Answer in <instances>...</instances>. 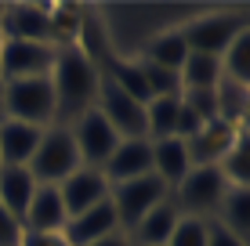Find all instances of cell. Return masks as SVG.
Listing matches in <instances>:
<instances>
[{
  "label": "cell",
  "mask_w": 250,
  "mask_h": 246,
  "mask_svg": "<svg viewBox=\"0 0 250 246\" xmlns=\"http://www.w3.org/2000/svg\"><path fill=\"white\" fill-rule=\"evenodd\" d=\"M51 87H55V123L69 127L76 116L94 109L98 98V62L80 44H62L51 65Z\"/></svg>",
  "instance_id": "1"
},
{
  "label": "cell",
  "mask_w": 250,
  "mask_h": 246,
  "mask_svg": "<svg viewBox=\"0 0 250 246\" xmlns=\"http://www.w3.org/2000/svg\"><path fill=\"white\" fill-rule=\"evenodd\" d=\"M0 120H19L33 127H55V87L51 76L7 80L0 98Z\"/></svg>",
  "instance_id": "2"
},
{
  "label": "cell",
  "mask_w": 250,
  "mask_h": 246,
  "mask_svg": "<svg viewBox=\"0 0 250 246\" xmlns=\"http://www.w3.org/2000/svg\"><path fill=\"white\" fill-rule=\"evenodd\" d=\"M178 33H182L185 47L192 51V55L221 58L232 40H236L239 33H247V15L243 11H207L200 19L178 25Z\"/></svg>",
  "instance_id": "3"
},
{
  "label": "cell",
  "mask_w": 250,
  "mask_h": 246,
  "mask_svg": "<svg viewBox=\"0 0 250 246\" xmlns=\"http://www.w3.org/2000/svg\"><path fill=\"white\" fill-rule=\"evenodd\" d=\"M76 167H80V156H76L69 127H62V123L47 127L44 138H40V145H37V152H33V159H29L33 181L37 185H62Z\"/></svg>",
  "instance_id": "4"
},
{
  "label": "cell",
  "mask_w": 250,
  "mask_h": 246,
  "mask_svg": "<svg viewBox=\"0 0 250 246\" xmlns=\"http://www.w3.org/2000/svg\"><path fill=\"white\" fill-rule=\"evenodd\" d=\"M225 177L218 167H192L182 181L170 189V203L178 207V214L185 217H207L210 221L214 210H218L221 196H225Z\"/></svg>",
  "instance_id": "5"
},
{
  "label": "cell",
  "mask_w": 250,
  "mask_h": 246,
  "mask_svg": "<svg viewBox=\"0 0 250 246\" xmlns=\"http://www.w3.org/2000/svg\"><path fill=\"white\" fill-rule=\"evenodd\" d=\"M170 196V189L160 181L156 174H145V177H134V181H120L109 189V203H113L116 210V221L124 232H131V228L142 221L145 214H149L156 203H163Z\"/></svg>",
  "instance_id": "6"
},
{
  "label": "cell",
  "mask_w": 250,
  "mask_h": 246,
  "mask_svg": "<svg viewBox=\"0 0 250 246\" xmlns=\"http://www.w3.org/2000/svg\"><path fill=\"white\" fill-rule=\"evenodd\" d=\"M69 134H73L80 167H94V170H102L105 159L113 156V149L124 141L113 127H109V120L98 113V109H87L83 116H76V120L69 123Z\"/></svg>",
  "instance_id": "7"
},
{
  "label": "cell",
  "mask_w": 250,
  "mask_h": 246,
  "mask_svg": "<svg viewBox=\"0 0 250 246\" xmlns=\"http://www.w3.org/2000/svg\"><path fill=\"white\" fill-rule=\"evenodd\" d=\"M94 109L109 120V127H113L120 138H145V105L134 101L127 91H120L102 69H98V98H94Z\"/></svg>",
  "instance_id": "8"
},
{
  "label": "cell",
  "mask_w": 250,
  "mask_h": 246,
  "mask_svg": "<svg viewBox=\"0 0 250 246\" xmlns=\"http://www.w3.org/2000/svg\"><path fill=\"white\" fill-rule=\"evenodd\" d=\"M58 44H29V40H4L0 44V80H25L47 76L55 65Z\"/></svg>",
  "instance_id": "9"
},
{
  "label": "cell",
  "mask_w": 250,
  "mask_h": 246,
  "mask_svg": "<svg viewBox=\"0 0 250 246\" xmlns=\"http://www.w3.org/2000/svg\"><path fill=\"white\" fill-rule=\"evenodd\" d=\"M55 189H58V196H62V207H65L69 217L83 214V210H91V207H98V203L109 199V181H105V174L94 170V167H76Z\"/></svg>",
  "instance_id": "10"
},
{
  "label": "cell",
  "mask_w": 250,
  "mask_h": 246,
  "mask_svg": "<svg viewBox=\"0 0 250 246\" xmlns=\"http://www.w3.org/2000/svg\"><path fill=\"white\" fill-rule=\"evenodd\" d=\"M102 174H105L109 189L120 181H134V177L152 174V141L149 138H124L113 149V156L105 159Z\"/></svg>",
  "instance_id": "11"
},
{
  "label": "cell",
  "mask_w": 250,
  "mask_h": 246,
  "mask_svg": "<svg viewBox=\"0 0 250 246\" xmlns=\"http://www.w3.org/2000/svg\"><path fill=\"white\" fill-rule=\"evenodd\" d=\"M113 232H124L116 221V210H113V203H98V207H91V210H83V214H73L65 221L62 228V239L69 246H91V243H98V239H105V235H113Z\"/></svg>",
  "instance_id": "12"
},
{
  "label": "cell",
  "mask_w": 250,
  "mask_h": 246,
  "mask_svg": "<svg viewBox=\"0 0 250 246\" xmlns=\"http://www.w3.org/2000/svg\"><path fill=\"white\" fill-rule=\"evenodd\" d=\"M69 221L62 196H58L55 185H37L29 207L22 214V232H44V235H62V228Z\"/></svg>",
  "instance_id": "13"
},
{
  "label": "cell",
  "mask_w": 250,
  "mask_h": 246,
  "mask_svg": "<svg viewBox=\"0 0 250 246\" xmlns=\"http://www.w3.org/2000/svg\"><path fill=\"white\" fill-rule=\"evenodd\" d=\"M4 40H29V44H55L51 40V15L37 4H4Z\"/></svg>",
  "instance_id": "14"
},
{
  "label": "cell",
  "mask_w": 250,
  "mask_h": 246,
  "mask_svg": "<svg viewBox=\"0 0 250 246\" xmlns=\"http://www.w3.org/2000/svg\"><path fill=\"white\" fill-rule=\"evenodd\" d=\"M239 131H243V127H229V123H221V120L203 123V131L196 134V138L185 141L188 163H192V167H218V159L232 149V141L239 138Z\"/></svg>",
  "instance_id": "15"
},
{
  "label": "cell",
  "mask_w": 250,
  "mask_h": 246,
  "mask_svg": "<svg viewBox=\"0 0 250 246\" xmlns=\"http://www.w3.org/2000/svg\"><path fill=\"white\" fill-rule=\"evenodd\" d=\"M47 127H33L19 120H0V167H29L33 152Z\"/></svg>",
  "instance_id": "16"
},
{
  "label": "cell",
  "mask_w": 250,
  "mask_h": 246,
  "mask_svg": "<svg viewBox=\"0 0 250 246\" xmlns=\"http://www.w3.org/2000/svg\"><path fill=\"white\" fill-rule=\"evenodd\" d=\"M178 207L170 203V196L156 203V207L149 210V214L138 221L131 232H127V239H131V246H167L170 239V232H174V225H178Z\"/></svg>",
  "instance_id": "17"
},
{
  "label": "cell",
  "mask_w": 250,
  "mask_h": 246,
  "mask_svg": "<svg viewBox=\"0 0 250 246\" xmlns=\"http://www.w3.org/2000/svg\"><path fill=\"white\" fill-rule=\"evenodd\" d=\"M33 192H37V181H33L29 167H0V207L22 225V214L29 207Z\"/></svg>",
  "instance_id": "18"
},
{
  "label": "cell",
  "mask_w": 250,
  "mask_h": 246,
  "mask_svg": "<svg viewBox=\"0 0 250 246\" xmlns=\"http://www.w3.org/2000/svg\"><path fill=\"white\" fill-rule=\"evenodd\" d=\"M188 170H192V163H188V149H185L182 138L152 141V174H156L167 189H174Z\"/></svg>",
  "instance_id": "19"
},
{
  "label": "cell",
  "mask_w": 250,
  "mask_h": 246,
  "mask_svg": "<svg viewBox=\"0 0 250 246\" xmlns=\"http://www.w3.org/2000/svg\"><path fill=\"white\" fill-rule=\"evenodd\" d=\"M210 221H218L221 228H229L239 239H250V189H232L229 185Z\"/></svg>",
  "instance_id": "20"
},
{
  "label": "cell",
  "mask_w": 250,
  "mask_h": 246,
  "mask_svg": "<svg viewBox=\"0 0 250 246\" xmlns=\"http://www.w3.org/2000/svg\"><path fill=\"white\" fill-rule=\"evenodd\" d=\"M185 55H188V47H185L182 33H178V29H163V33H156L152 40H145V44H142V55H138V58L160 65V69L178 73V69H182V62H185Z\"/></svg>",
  "instance_id": "21"
},
{
  "label": "cell",
  "mask_w": 250,
  "mask_h": 246,
  "mask_svg": "<svg viewBox=\"0 0 250 246\" xmlns=\"http://www.w3.org/2000/svg\"><path fill=\"white\" fill-rule=\"evenodd\" d=\"M178 80H182V91H214L218 80H221V58L192 55L188 51L182 69H178Z\"/></svg>",
  "instance_id": "22"
},
{
  "label": "cell",
  "mask_w": 250,
  "mask_h": 246,
  "mask_svg": "<svg viewBox=\"0 0 250 246\" xmlns=\"http://www.w3.org/2000/svg\"><path fill=\"white\" fill-rule=\"evenodd\" d=\"M178 109H182V98H178V95H167V98H149V101H145V138H149V141L174 138Z\"/></svg>",
  "instance_id": "23"
},
{
  "label": "cell",
  "mask_w": 250,
  "mask_h": 246,
  "mask_svg": "<svg viewBox=\"0 0 250 246\" xmlns=\"http://www.w3.org/2000/svg\"><path fill=\"white\" fill-rule=\"evenodd\" d=\"M247 83H232V80H218L214 87V109H218V120L229 127H243L247 123Z\"/></svg>",
  "instance_id": "24"
},
{
  "label": "cell",
  "mask_w": 250,
  "mask_h": 246,
  "mask_svg": "<svg viewBox=\"0 0 250 246\" xmlns=\"http://www.w3.org/2000/svg\"><path fill=\"white\" fill-rule=\"evenodd\" d=\"M218 170L225 177V185H232V189H247L250 185V141H247V131H239V138L232 141V149L218 159Z\"/></svg>",
  "instance_id": "25"
},
{
  "label": "cell",
  "mask_w": 250,
  "mask_h": 246,
  "mask_svg": "<svg viewBox=\"0 0 250 246\" xmlns=\"http://www.w3.org/2000/svg\"><path fill=\"white\" fill-rule=\"evenodd\" d=\"M221 80L232 83H250V29L239 33L221 55Z\"/></svg>",
  "instance_id": "26"
},
{
  "label": "cell",
  "mask_w": 250,
  "mask_h": 246,
  "mask_svg": "<svg viewBox=\"0 0 250 246\" xmlns=\"http://www.w3.org/2000/svg\"><path fill=\"white\" fill-rule=\"evenodd\" d=\"M207 217H178L174 232H170L167 246H207Z\"/></svg>",
  "instance_id": "27"
},
{
  "label": "cell",
  "mask_w": 250,
  "mask_h": 246,
  "mask_svg": "<svg viewBox=\"0 0 250 246\" xmlns=\"http://www.w3.org/2000/svg\"><path fill=\"white\" fill-rule=\"evenodd\" d=\"M19 239H22V225L0 207V246H19Z\"/></svg>",
  "instance_id": "28"
},
{
  "label": "cell",
  "mask_w": 250,
  "mask_h": 246,
  "mask_svg": "<svg viewBox=\"0 0 250 246\" xmlns=\"http://www.w3.org/2000/svg\"><path fill=\"white\" fill-rule=\"evenodd\" d=\"M207 246H247V239H239L229 228H221L218 221H210L207 225Z\"/></svg>",
  "instance_id": "29"
},
{
  "label": "cell",
  "mask_w": 250,
  "mask_h": 246,
  "mask_svg": "<svg viewBox=\"0 0 250 246\" xmlns=\"http://www.w3.org/2000/svg\"><path fill=\"white\" fill-rule=\"evenodd\" d=\"M19 246H69L62 235H44V232H22Z\"/></svg>",
  "instance_id": "30"
},
{
  "label": "cell",
  "mask_w": 250,
  "mask_h": 246,
  "mask_svg": "<svg viewBox=\"0 0 250 246\" xmlns=\"http://www.w3.org/2000/svg\"><path fill=\"white\" fill-rule=\"evenodd\" d=\"M91 246H131V239H127V232H113V235H105V239H98Z\"/></svg>",
  "instance_id": "31"
}]
</instances>
